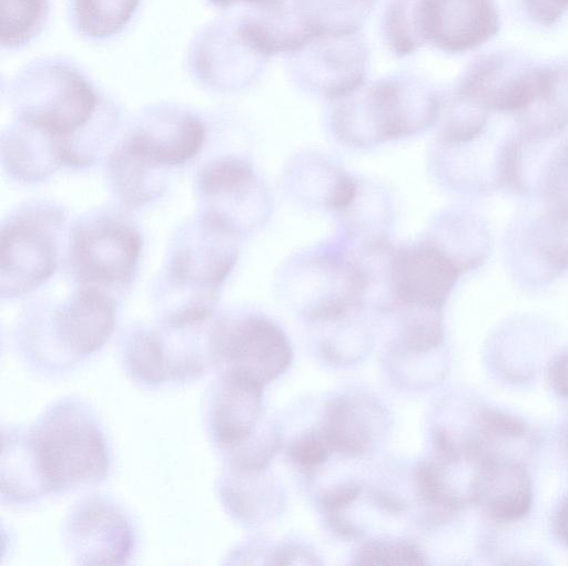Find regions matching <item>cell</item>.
<instances>
[{"label":"cell","mask_w":568,"mask_h":566,"mask_svg":"<svg viewBox=\"0 0 568 566\" xmlns=\"http://www.w3.org/2000/svg\"><path fill=\"white\" fill-rule=\"evenodd\" d=\"M419 48L464 53L486 43L499 29L493 0H409Z\"/></svg>","instance_id":"cell-12"},{"label":"cell","mask_w":568,"mask_h":566,"mask_svg":"<svg viewBox=\"0 0 568 566\" xmlns=\"http://www.w3.org/2000/svg\"><path fill=\"white\" fill-rule=\"evenodd\" d=\"M385 312L397 321L395 349L400 353L420 356L443 343L444 325L440 310L394 306Z\"/></svg>","instance_id":"cell-25"},{"label":"cell","mask_w":568,"mask_h":566,"mask_svg":"<svg viewBox=\"0 0 568 566\" xmlns=\"http://www.w3.org/2000/svg\"><path fill=\"white\" fill-rule=\"evenodd\" d=\"M442 94L416 73L396 72L328 102L327 126L352 148L415 136L437 124Z\"/></svg>","instance_id":"cell-2"},{"label":"cell","mask_w":568,"mask_h":566,"mask_svg":"<svg viewBox=\"0 0 568 566\" xmlns=\"http://www.w3.org/2000/svg\"><path fill=\"white\" fill-rule=\"evenodd\" d=\"M327 522L331 529L341 538L355 539L362 535V529L348 521L343 512L327 514Z\"/></svg>","instance_id":"cell-35"},{"label":"cell","mask_w":568,"mask_h":566,"mask_svg":"<svg viewBox=\"0 0 568 566\" xmlns=\"http://www.w3.org/2000/svg\"><path fill=\"white\" fill-rule=\"evenodd\" d=\"M369 48L359 32L312 38L285 56L291 82L305 94L328 102L366 83Z\"/></svg>","instance_id":"cell-10"},{"label":"cell","mask_w":568,"mask_h":566,"mask_svg":"<svg viewBox=\"0 0 568 566\" xmlns=\"http://www.w3.org/2000/svg\"><path fill=\"white\" fill-rule=\"evenodd\" d=\"M189 60L199 81L223 92L251 86L268 61L245 38L236 17L215 21L203 29L191 47Z\"/></svg>","instance_id":"cell-13"},{"label":"cell","mask_w":568,"mask_h":566,"mask_svg":"<svg viewBox=\"0 0 568 566\" xmlns=\"http://www.w3.org/2000/svg\"><path fill=\"white\" fill-rule=\"evenodd\" d=\"M210 4L220 9H230L244 6L246 9H266L278 6L285 0H206Z\"/></svg>","instance_id":"cell-36"},{"label":"cell","mask_w":568,"mask_h":566,"mask_svg":"<svg viewBox=\"0 0 568 566\" xmlns=\"http://www.w3.org/2000/svg\"><path fill=\"white\" fill-rule=\"evenodd\" d=\"M473 504L498 522L524 517L532 504V484L523 464L504 455L481 456L473 483Z\"/></svg>","instance_id":"cell-19"},{"label":"cell","mask_w":568,"mask_h":566,"mask_svg":"<svg viewBox=\"0 0 568 566\" xmlns=\"http://www.w3.org/2000/svg\"><path fill=\"white\" fill-rule=\"evenodd\" d=\"M195 188L201 214L237 237L260 230L273 208L266 184L252 164L239 156L213 159L199 171Z\"/></svg>","instance_id":"cell-9"},{"label":"cell","mask_w":568,"mask_h":566,"mask_svg":"<svg viewBox=\"0 0 568 566\" xmlns=\"http://www.w3.org/2000/svg\"><path fill=\"white\" fill-rule=\"evenodd\" d=\"M67 534L80 564L119 565L132 552L129 521L116 506L101 498H91L74 508Z\"/></svg>","instance_id":"cell-16"},{"label":"cell","mask_w":568,"mask_h":566,"mask_svg":"<svg viewBox=\"0 0 568 566\" xmlns=\"http://www.w3.org/2000/svg\"><path fill=\"white\" fill-rule=\"evenodd\" d=\"M282 434L274 425L256 432L243 444L230 451L231 470L258 473L264 472L281 449Z\"/></svg>","instance_id":"cell-29"},{"label":"cell","mask_w":568,"mask_h":566,"mask_svg":"<svg viewBox=\"0 0 568 566\" xmlns=\"http://www.w3.org/2000/svg\"><path fill=\"white\" fill-rule=\"evenodd\" d=\"M374 1H376V0H374Z\"/></svg>","instance_id":"cell-40"},{"label":"cell","mask_w":568,"mask_h":566,"mask_svg":"<svg viewBox=\"0 0 568 566\" xmlns=\"http://www.w3.org/2000/svg\"><path fill=\"white\" fill-rule=\"evenodd\" d=\"M336 216L341 226L338 234L346 239L361 240L390 235L393 200L382 186L358 178L355 198Z\"/></svg>","instance_id":"cell-22"},{"label":"cell","mask_w":568,"mask_h":566,"mask_svg":"<svg viewBox=\"0 0 568 566\" xmlns=\"http://www.w3.org/2000/svg\"><path fill=\"white\" fill-rule=\"evenodd\" d=\"M206 138L203 121L176 106H154L135 120L118 146L152 171L183 165L202 150Z\"/></svg>","instance_id":"cell-11"},{"label":"cell","mask_w":568,"mask_h":566,"mask_svg":"<svg viewBox=\"0 0 568 566\" xmlns=\"http://www.w3.org/2000/svg\"><path fill=\"white\" fill-rule=\"evenodd\" d=\"M331 449L320 432L307 433L288 447L290 459L302 470H315L329 456Z\"/></svg>","instance_id":"cell-30"},{"label":"cell","mask_w":568,"mask_h":566,"mask_svg":"<svg viewBox=\"0 0 568 566\" xmlns=\"http://www.w3.org/2000/svg\"><path fill=\"white\" fill-rule=\"evenodd\" d=\"M549 380L558 394L568 398V352L554 361L549 370Z\"/></svg>","instance_id":"cell-34"},{"label":"cell","mask_w":568,"mask_h":566,"mask_svg":"<svg viewBox=\"0 0 568 566\" xmlns=\"http://www.w3.org/2000/svg\"><path fill=\"white\" fill-rule=\"evenodd\" d=\"M271 565H320L316 554L304 546L285 545L275 549L270 557Z\"/></svg>","instance_id":"cell-33"},{"label":"cell","mask_w":568,"mask_h":566,"mask_svg":"<svg viewBox=\"0 0 568 566\" xmlns=\"http://www.w3.org/2000/svg\"><path fill=\"white\" fill-rule=\"evenodd\" d=\"M282 183L291 199L335 215L349 206L358 189V177L314 151L293 155L283 169Z\"/></svg>","instance_id":"cell-17"},{"label":"cell","mask_w":568,"mask_h":566,"mask_svg":"<svg viewBox=\"0 0 568 566\" xmlns=\"http://www.w3.org/2000/svg\"><path fill=\"white\" fill-rule=\"evenodd\" d=\"M124 362L131 377L143 384L156 385L170 380L156 330L135 331L126 342Z\"/></svg>","instance_id":"cell-27"},{"label":"cell","mask_w":568,"mask_h":566,"mask_svg":"<svg viewBox=\"0 0 568 566\" xmlns=\"http://www.w3.org/2000/svg\"><path fill=\"white\" fill-rule=\"evenodd\" d=\"M374 0H287L311 38L359 32L375 6Z\"/></svg>","instance_id":"cell-21"},{"label":"cell","mask_w":568,"mask_h":566,"mask_svg":"<svg viewBox=\"0 0 568 566\" xmlns=\"http://www.w3.org/2000/svg\"><path fill=\"white\" fill-rule=\"evenodd\" d=\"M264 387L251 381L221 375L209 411L214 442L230 452L246 442L257 430Z\"/></svg>","instance_id":"cell-20"},{"label":"cell","mask_w":568,"mask_h":566,"mask_svg":"<svg viewBox=\"0 0 568 566\" xmlns=\"http://www.w3.org/2000/svg\"><path fill=\"white\" fill-rule=\"evenodd\" d=\"M64 216L51 206H28L1 227L0 290L3 298L27 295L43 285L58 264V233Z\"/></svg>","instance_id":"cell-8"},{"label":"cell","mask_w":568,"mask_h":566,"mask_svg":"<svg viewBox=\"0 0 568 566\" xmlns=\"http://www.w3.org/2000/svg\"><path fill=\"white\" fill-rule=\"evenodd\" d=\"M564 445H565V450L568 454V425H567V428L565 430V434H564Z\"/></svg>","instance_id":"cell-39"},{"label":"cell","mask_w":568,"mask_h":566,"mask_svg":"<svg viewBox=\"0 0 568 566\" xmlns=\"http://www.w3.org/2000/svg\"><path fill=\"white\" fill-rule=\"evenodd\" d=\"M140 0H70V16L78 32L102 40L118 34L134 16Z\"/></svg>","instance_id":"cell-24"},{"label":"cell","mask_w":568,"mask_h":566,"mask_svg":"<svg viewBox=\"0 0 568 566\" xmlns=\"http://www.w3.org/2000/svg\"><path fill=\"white\" fill-rule=\"evenodd\" d=\"M1 45L17 49L30 42L44 27L49 0H1Z\"/></svg>","instance_id":"cell-26"},{"label":"cell","mask_w":568,"mask_h":566,"mask_svg":"<svg viewBox=\"0 0 568 566\" xmlns=\"http://www.w3.org/2000/svg\"><path fill=\"white\" fill-rule=\"evenodd\" d=\"M239 239L202 214L179 230L158 287L165 326H201L212 316L237 261Z\"/></svg>","instance_id":"cell-3"},{"label":"cell","mask_w":568,"mask_h":566,"mask_svg":"<svg viewBox=\"0 0 568 566\" xmlns=\"http://www.w3.org/2000/svg\"><path fill=\"white\" fill-rule=\"evenodd\" d=\"M11 102L17 122L54 141L65 165L82 167L94 161L89 136H103L104 100L74 64L45 59L22 70L13 80ZM100 143V142H98Z\"/></svg>","instance_id":"cell-1"},{"label":"cell","mask_w":568,"mask_h":566,"mask_svg":"<svg viewBox=\"0 0 568 566\" xmlns=\"http://www.w3.org/2000/svg\"><path fill=\"white\" fill-rule=\"evenodd\" d=\"M460 274L453 260L422 239L396 245L389 268L392 307L442 310Z\"/></svg>","instance_id":"cell-14"},{"label":"cell","mask_w":568,"mask_h":566,"mask_svg":"<svg viewBox=\"0 0 568 566\" xmlns=\"http://www.w3.org/2000/svg\"><path fill=\"white\" fill-rule=\"evenodd\" d=\"M530 17L542 25L556 23L568 9V0H524Z\"/></svg>","instance_id":"cell-32"},{"label":"cell","mask_w":568,"mask_h":566,"mask_svg":"<svg viewBox=\"0 0 568 566\" xmlns=\"http://www.w3.org/2000/svg\"><path fill=\"white\" fill-rule=\"evenodd\" d=\"M142 248L138 228L119 213H98L73 228L69 261L80 287H126L136 270Z\"/></svg>","instance_id":"cell-7"},{"label":"cell","mask_w":568,"mask_h":566,"mask_svg":"<svg viewBox=\"0 0 568 566\" xmlns=\"http://www.w3.org/2000/svg\"><path fill=\"white\" fill-rule=\"evenodd\" d=\"M555 524L559 537L568 546V497L560 504L556 514Z\"/></svg>","instance_id":"cell-38"},{"label":"cell","mask_w":568,"mask_h":566,"mask_svg":"<svg viewBox=\"0 0 568 566\" xmlns=\"http://www.w3.org/2000/svg\"><path fill=\"white\" fill-rule=\"evenodd\" d=\"M385 424V410L375 399L348 393L326 405L318 432L332 452L358 457L373 451Z\"/></svg>","instance_id":"cell-18"},{"label":"cell","mask_w":568,"mask_h":566,"mask_svg":"<svg viewBox=\"0 0 568 566\" xmlns=\"http://www.w3.org/2000/svg\"><path fill=\"white\" fill-rule=\"evenodd\" d=\"M275 290L314 325L365 306L359 271L339 235L290 256L277 271Z\"/></svg>","instance_id":"cell-5"},{"label":"cell","mask_w":568,"mask_h":566,"mask_svg":"<svg viewBox=\"0 0 568 566\" xmlns=\"http://www.w3.org/2000/svg\"><path fill=\"white\" fill-rule=\"evenodd\" d=\"M354 565L361 566H422V549L409 541L372 539L362 544L355 553Z\"/></svg>","instance_id":"cell-28"},{"label":"cell","mask_w":568,"mask_h":566,"mask_svg":"<svg viewBox=\"0 0 568 566\" xmlns=\"http://www.w3.org/2000/svg\"><path fill=\"white\" fill-rule=\"evenodd\" d=\"M28 433L47 494L95 485L106 476L109 454L103 433L80 403H54Z\"/></svg>","instance_id":"cell-4"},{"label":"cell","mask_w":568,"mask_h":566,"mask_svg":"<svg viewBox=\"0 0 568 566\" xmlns=\"http://www.w3.org/2000/svg\"><path fill=\"white\" fill-rule=\"evenodd\" d=\"M361 486L355 482L338 484L325 491L320 497V506L325 514L343 512L359 495Z\"/></svg>","instance_id":"cell-31"},{"label":"cell","mask_w":568,"mask_h":566,"mask_svg":"<svg viewBox=\"0 0 568 566\" xmlns=\"http://www.w3.org/2000/svg\"><path fill=\"white\" fill-rule=\"evenodd\" d=\"M373 497L378 506L388 512L399 513L406 507V504L399 497L388 495L387 493H375Z\"/></svg>","instance_id":"cell-37"},{"label":"cell","mask_w":568,"mask_h":566,"mask_svg":"<svg viewBox=\"0 0 568 566\" xmlns=\"http://www.w3.org/2000/svg\"><path fill=\"white\" fill-rule=\"evenodd\" d=\"M211 363L221 375L265 387L290 367L292 346L285 331L260 313L219 318L207 333Z\"/></svg>","instance_id":"cell-6"},{"label":"cell","mask_w":568,"mask_h":566,"mask_svg":"<svg viewBox=\"0 0 568 566\" xmlns=\"http://www.w3.org/2000/svg\"><path fill=\"white\" fill-rule=\"evenodd\" d=\"M1 490L10 501L26 502L47 495L28 431L2 434Z\"/></svg>","instance_id":"cell-23"},{"label":"cell","mask_w":568,"mask_h":566,"mask_svg":"<svg viewBox=\"0 0 568 566\" xmlns=\"http://www.w3.org/2000/svg\"><path fill=\"white\" fill-rule=\"evenodd\" d=\"M114 325V299L101 289L80 287L54 310L50 332L63 363H70L99 351Z\"/></svg>","instance_id":"cell-15"}]
</instances>
